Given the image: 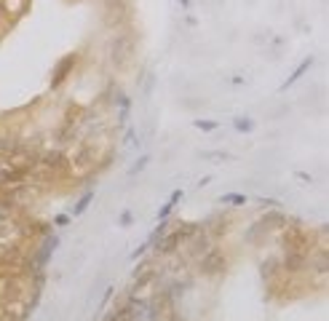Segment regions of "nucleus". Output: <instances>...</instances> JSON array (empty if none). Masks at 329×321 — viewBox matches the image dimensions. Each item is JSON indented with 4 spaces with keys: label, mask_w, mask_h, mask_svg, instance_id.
<instances>
[{
    "label": "nucleus",
    "mask_w": 329,
    "mask_h": 321,
    "mask_svg": "<svg viewBox=\"0 0 329 321\" xmlns=\"http://www.w3.org/2000/svg\"><path fill=\"white\" fill-rule=\"evenodd\" d=\"M308 67H313V57L302 59L300 65H297V70H294V73H292V75H289L286 81H284V86H281V91H286V89H289V86H292V83H297V81H300V78H302L305 73H308Z\"/></svg>",
    "instance_id": "obj_1"
},
{
    "label": "nucleus",
    "mask_w": 329,
    "mask_h": 321,
    "mask_svg": "<svg viewBox=\"0 0 329 321\" xmlns=\"http://www.w3.org/2000/svg\"><path fill=\"white\" fill-rule=\"evenodd\" d=\"M73 65H75V57H67L65 62H62V67L57 70V73H54V81H51V83H54V86H59V83L67 78V70L73 67Z\"/></svg>",
    "instance_id": "obj_2"
},
{
    "label": "nucleus",
    "mask_w": 329,
    "mask_h": 321,
    "mask_svg": "<svg viewBox=\"0 0 329 321\" xmlns=\"http://www.w3.org/2000/svg\"><path fill=\"white\" fill-rule=\"evenodd\" d=\"M219 203H230V206H244V203H246V195H241V193H225V195H219Z\"/></svg>",
    "instance_id": "obj_3"
},
{
    "label": "nucleus",
    "mask_w": 329,
    "mask_h": 321,
    "mask_svg": "<svg viewBox=\"0 0 329 321\" xmlns=\"http://www.w3.org/2000/svg\"><path fill=\"white\" fill-rule=\"evenodd\" d=\"M179 198H182V190H174V193H171L169 203H166V206H163V209L158 211V220H166V217H169V211H171V209L177 206V201H179Z\"/></svg>",
    "instance_id": "obj_4"
},
{
    "label": "nucleus",
    "mask_w": 329,
    "mask_h": 321,
    "mask_svg": "<svg viewBox=\"0 0 329 321\" xmlns=\"http://www.w3.org/2000/svg\"><path fill=\"white\" fill-rule=\"evenodd\" d=\"M91 201H94V190H89V193H83V198H81V201H78V203H75V209H73V214H75V217H81V214H83V211H86V209H89V203H91Z\"/></svg>",
    "instance_id": "obj_5"
},
{
    "label": "nucleus",
    "mask_w": 329,
    "mask_h": 321,
    "mask_svg": "<svg viewBox=\"0 0 329 321\" xmlns=\"http://www.w3.org/2000/svg\"><path fill=\"white\" fill-rule=\"evenodd\" d=\"M193 126L201 129V131H214V129H217V121H201V118H195Z\"/></svg>",
    "instance_id": "obj_6"
},
{
    "label": "nucleus",
    "mask_w": 329,
    "mask_h": 321,
    "mask_svg": "<svg viewBox=\"0 0 329 321\" xmlns=\"http://www.w3.org/2000/svg\"><path fill=\"white\" fill-rule=\"evenodd\" d=\"M147 161H150V158H147V155H142V158H139V161L134 163V166L129 169V174H131V177H134V174H139V171H142V169L147 166Z\"/></svg>",
    "instance_id": "obj_7"
},
{
    "label": "nucleus",
    "mask_w": 329,
    "mask_h": 321,
    "mask_svg": "<svg viewBox=\"0 0 329 321\" xmlns=\"http://www.w3.org/2000/svg\"><path fill=\"white\" fill-rule=\"evenodd\" d=\"M236 129L241 131V134H246V131H252V129H254V123H252V121H246V118H238V121H236Z\"/></svg>",
    "instance_id": "obj_8"
},
{
    "label": "nucleus",
    "mask_w": 329,
    "mask_h": 321,
    "mask_svg": "<svg viewBox=\"0 0 329 321\" xmlns=\"http://www.w3.org/2000/svg\"><path fill=\"white\" fill-rule=\"evenodd\" d=\"M118 222H121V228H129V225L134 222V217H131V211H121V220H118Z\"/></svg>",
    "instance_id": "obj_9"
},
{
    "label": "nucleus",
    "mask_w": 329,
    "mask_h": 321,
    "mask_svg": "<svg viewBox=\"0 0 329 321\" xmlns=\"http://www.w3.org/2000/svg\"><path fill=\"white\" fill-rule=\"evenodd\" d=\"M67 222H70L67 214H59V217H57V225H67Z\"/></svg>",
    "instance_id": "obj_10"
},
{
    "label": "nucleus",
    "mask_w": 329,
    "mask_h": 321,
    "mask_svg": "<svg viewBox=\"0 0 329 321\" xmlns=\"http://www.w3.org/2000/svg\"><path fill=\"white\" fill-rule=\"evenodd\" d=\"M179 3H182V6H185V9H190V0H179Z\"/></svg>",
    "instance_id": "obj_11"
}]
</instances>
